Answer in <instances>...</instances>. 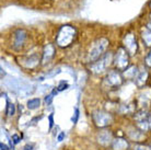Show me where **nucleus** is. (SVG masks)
<instances>
[{
	"label": "nucleus",
	"instance_id": "1",
	"mask_svg": "<svg viewBox=\"0 0 151 150\" xmlns=\"http://www.w3.org/2000/svg\"><path fill=\"white\" fill-rule=\"evenodd\" d=\"M76 36H77V29L75 26L66 24L63 25L58 30L56 35V44L59 47H68L72 44V42L75 41Z\"/></svg>",
	"mask_w": 151,
	"mask_h": 150
},
{
	"label": "nucleus",
	"instance_id": "2",
	"mask_svg": "<svg viewBox=\"0 0 151 150\" xmlns=\"http://www.w3.org/2000/svg\"><path fill=\"white\" fill-rule=\"evenodd\" d=\"M110 45V42L107 38H100L98 41L95 42L92 48H91L90 53H89V56H88V60L90 63H94L96 60H99L102 56H104L106 49Z\"/></svg>",
	"mask_w": 151,
	"mask_h": 150
},
{
	"label": "nucleus",
	"instance_id": "3",
	"mask_svg": "<svg viewBox=\"0 0 151 150\" xmlns=\"http://www.w3.org/2000/svg\"><path fill=\"white\" fill-rule=\"evenodd\" d=\"M114 65L117 70L124 71L126 68H128L129 65V53L126 50L125 47H119L117 49L116 54L114 56Z\"/></svg>",
	"mask_w": 151,
	"mask_h": 150
},
{
	"label": "nucleus",
	"instance_id": "4",
	"mask_svg": "<svg viewBox=\"0 0 151 150\" xmlns=\"http://www.w3.org/2000/svg\"><path fill=\"white\" fill-rule=\"evenodd\" d=\"M124 47L126 50L129 53V55H134L136 54L137 49H138V42H137L136 35L134 33H127L124 38Z\"/></svg>",
	"mask_w": 151,
	"mask_h": 150
},
{
	"label": "nucleus",
	"instance_id": "5",
	"mask_svg": "<svg viewBox=\"0 0 151 150\" xmlns=\"http://www.w3.org/2000/svg\"><path fill=\"white\" fill-rule=\"evenodd\" d=\"M111 60H112V56H111L110 54H105L104 56H102L99 60H96V61H94V63H92V65H91L92 71L95 72V74L104 71L106 68H107V66L110 65Z\"/></svg>",
	"mask_w": 151,
	"mask_h": 150
},
{
	"label": "nucleus",
	"instance_id": "6",
	"mask_svg": "<svg viewBox=\"0 0 151 150\" xmlns=\"http://www.w3.org/2000/svg\"><path fill=\"white\" fill-rule=\"evenodd\" d=\"M93 120H94L95 124L98 125V126L103 127V126L109 125L112 122V116H111L110 114H107V113L98 111V112H95L93 114Z\"/></svg>",
	"mask_w": 151,
	"mask_h": 150
},
{
	"label": "nucleus",
	"instance_id": "7",
	"mask_svg": "<svg viewBox=\"0 0 151 150\" xmlns=\"http://www.w3.org/2000/svg\"><path fill=\"white\" fill-rule=\"evenodd\" d=\"M122 81H123L122 76L119 72H117V70L110 71L105 78V82L109 87H119L122 84Z\"/></svg>",
	"mask_w": 151,
	"mask_h": 150
},
{
	"label": "nucleus",
	"instance_id": "8",
	"mask_svg": "<svg viewBox=\"0 0 151 150\" xmlns=\"http://www.w3.org/2000/svg\"><path fill=\"white\" fill-rule=\"evenodd\" d=\"M27 31L21 29V30H18L14 32V41H13V46H14L15 49L21 48L24 44V42L27 40Z\"/></svg>",
	"mask_w": 151,
	"mask_h": 150
},
{
	"label": "nucleus",
	"instance_id": "9",
	"mask_svg": "<svg viewBox=\"0 0 151 150\" xmlns=\"http://www.w3.org/2000/svg\"><path fill=\"white\" fill-rule=\"evenodd\" d=\"M54 55H55V47H54V45H52V44L46 45L44 50H43V58H42L43 64L48 63L49 60L54 57Z\"/></svg>",
	"mask_w": 151,
	"mask_h": 150
},
{
	"label": "nucleus",
	"instance_id": "10",
	"mask_svg": "<svg viewBox=\"0 0 151 150\" xmlns=\"http://www.w3.org/2000/svg\"><path fill=\"white\" fill-rule=\"evenodd\" d=\"M123 72H124V77L126 79H135L137 78V76L139 74L138 68L136 66H130V67L126 68Z\"/></svg>",
	"mask_w": 151,
	"mask_h": 150
},
{
	"label": "nucleus",
	"instance_id": "11",
	"mask_svg": "<svg viewBox=\"0 0 151 150\" xmlns=\"http://www.w3.org/2000/svg\"><path fill=\"white\" fill-rule=\"evenodd\" d=\"M141 38L142 42L145 43V45L147 47H151V31L148 30L147 27H145L141 30Z\"/></svg>",
	"mask_w": 151,
	"mask_h": 150
},
{
	"label": "nucleus",
	"instance_id": "12",
	"mask_svg": "<svg viewBox=\"0 0 151 150\" xmlns=\"http://www.w3.org/2000/svg\"><path fill=\"white\" fill-rule=\"evenodd\" d=\"M27 106L29 110H36L41 106V100L38 98H34L29 100L27 103Z\"/></svg>",
	"mask_w": 151,
	"mask_h": 150
},
{
	"label": "nucleus",
	"instance_id": "13",
	"mask_svg": "<svg viewBox=\"0 0 151 150\" xmlns=\"http://www.w3.org/2000/svg\"><path fill=\"white\" fill-rule=\"evenodd\" d=\"M25 61H27V63L24 64V66H25V67H27V68H33V67H35V66H36V65L38 64V57L35 56V55H33V56L27 57Z\"/></svg>",
	"mask_w": 151,
	"mask_h": 150
},
{
	"label": "nucleus",
	"instance_id": "14",
	"mask_svg": "<svg viewBox=\"0 0 151 150\" xmlns=\"http://www.w3.org/2000/svg\"><path fill=\"white\" fill-rule=\"evenodd\" d=\"M110 140H111V134L109 133V131H102L100 135H99V141L101 144H107V143H110Z\"/></svg>",
	"mask_w": 151,
	"mask_h": 150
},
{
	"label": "nucleus",
	"instance_id": "15",
	"mask_svg": "<svg viewBox=\"0 0 151 150\" xmlns=\"http://www.w3.org/2000/svg\"><path fill=\"white\" fill-rule=\"evenodd\" d=\"M127 143L125 141L124 139H117L116 141L114 143V149L115 150H123L125 148H127Z\"/></svg>",
	"mask_w": 151,
	"mask_h": 150
},
{
	"label": "nucleus",
	"instance_id": "16",
	"mask_svg": "<svg viewBox=\"0 0 151 150\" xmlns=\"http://www.w3.org/2000/svg\"><path fill=\"white\" fill-rule=\"evenodd\" d=\"M6 113L9 116H13L15 114V105L13 103H10L8 102L7 103V109H6Z\"/></svg>",
	"mask_w": 151,
	"mask_h": 150
},
{
	"label": "nucleus",
	"instance_id": "17",
	"mask_svg": "<svg viewBox=\"0 0 151 150\" xmlns=\"http://www.w3.org/2000/svg\"><path fill=\"white\" fill-rule=\"evenodd\" d=\"M147 71H144V72H140V74H138V76H137V83L138 84H141L142 83V81H146V78H147Z\"/></svg>",
	"mask_w": 151,
	"mask_h": 150
},
{
	"label": "nucleus",
	"instance_id": "18",
	"mask_svg": "<svg viewBox=\"0 0 151 150\" xmlns=\"http://www.w3.org/2000/svg\"><path fill=\"white\" fill-rule=\"evenodd\" d=\"M68 88H69V84L66 82V81H64V80H63V81H60V82H59V84H58V87H57V90H58V91H64V90H67Z\"/></svg>",
	"mask_w": 151,
	"mask_h": 150
},
{
	"label": "nucleus",
	"instance_id": "19",
	"mask_svg": "<svg viewBox=\"0 0 151 150\" xmlns=\"http://www.w3.org/2000/svg\"><path fill=\"white\" fill-rule=\"evenodd\" d=\"M78 118H79V110L76 109L75 110V115H73V116H72V118H71L72 123H73V124H76V123L78 122Z\"/></svg>",
	"mask_w": 151,
	"mask_h": 150
},
{
	"label": "nucleus",
	"instance_id": "20",
	"mask_svg": "<svg viewBox=\"0 0 151 150\" xmlns=\"http://www.w3.org/2000/svg\"><path fill=\"white\" fill-rule=\"evenodd\" d=\"M53 98H54L53 94H48V95H46L45 97V103L46 104L50 105V103H52V101H53Z\"/></svg>",
	"mask_w": 151,
	"mask_h": 150
},
{
	"label": "nucleus",
	"instance_id": "21",
	"mask_svg": "<svg viewBox=\"0 0 151 150\" xmlns=\"http://www.w3.org/2000/svg\"><path fill=\"white\" fill-rule=\"evenodd\" d=\"M146 65L151 67V50L148 53V55L146 56Z\"/></svg>",
	"mask_w": 151,
	"mask_h": 150
},
{
	"label": "nucleus",
	"instance_id": "22",
	"mask_svg": "<svg viewBox=\"0 0 151 150\" xmlns=\"http://www.w3.org/2000/svg\"><path fill=\"white\" fill-rule=\"evenodd\" d=\"M12 140H13V144H14V145H17V144L20 143L21 137H20V136H18V135H13V136H12Z\"/></svg>",
	"mask_w": 151,
	"mask_h": 150
},
{
	"label": "nucleus",
	"instance_id": "23",
	"mask_svg": "<svg viewBox=\"0 0 151 150\" xmlns=\"http://www.w3.org/2000/svg\"><path fill=\"white\" fill-rule=\"evenodd\" d=\"M48 120H49V128H52L54 126V115L53 114H50V115H49Z\"/></svg>",
	"mask_w": 151,
	"mask_h": 150
},
{
	"label": "nucleus",
	"instance_id": "24",
	"mask_svg": "<svg viewBox=\"0 0 151 150\" xmlns=\"http://www.w3.org/2000/svg\"><path fill=\"white\" fill-rule=\"evenodd\" d=\"M64 138H65V133L64 131H61L60 134H59V136H58V141H61Z\"/></svg>",
	"mask_w": 151,
	"mask_h": 150
},
{
	"label": "nucleus",
	"instance_id": "25",
	"mask_svg": "<svg viewBox=\"0 0 151 150\" xmlns=\"http://www.w3.org/2000/svg\"><path fill=\"white\" fill-rule=\"evenodd\" d=\"M0 148H1V150H10L4 144H0Z\"/></svg>",
	"mask_w": 151,
	"mask_h": 150
},
{
	"label": "nucleus",
	"instance_id": "26",
	"mask_svg": "<svg viewBox=\"0 0 151 150\" xmlns=\"http://www.w3.org/2000/svg\"><path fill=\"white\" fill-rule=\"evenodd\" d=\"M146 27H147L148 30L151 31V21H150V22H148L147 24H146Z\"/></svg>",
	"mask_w": 151,
	"mask_h": 150
},
{
	"label": "nucleus",
	"instance_id": "27",
	"mask_svg": "<svg viewBox=\"0 0 151 150\" xmlns=\"http://www.w3.org/2000/svg\"><path fill=\"white\" fill-rule=\"evenodd\" d=\"M32 148H33V146H30V145H27V146H25V148H24V149H25V150H32Z\"/></svg>",
	"mask_w": 151,
	"mask_h": 150
},
{
	"label": "nucleus",
	"instance_id": "28",
	"mask_svg": "<svg viewBox=\"0 0 151 150\" xmlns=\"http://www.w3.org/2000/svg\"><path fill=\"white\" fill-rule=\"evenodd\" d=\"M149 126H150V127H151V116L149 117Z\"/></svg>",
	"mask_w": 151,
	"mask_h": 150
},
{
	"label": "nucleus",
	"instance_id": "29",
	"mask_svg": "<svg viewBox=\"0 0 151 150\" xmlns=\"http://www.w3.org/2000/svg\"><path fill=\"white\" fill-rule=\"evenodd\" d=\"M149 6H150V8H151V1H150V4H149Z\"/></svg>",
	"mask_w": 151,
	"mask_h": 150
},
{
	"label": "nucleus",
	"instance_id": "30",
	"mask_svg": "<svg viewBox=\"0 0 151 150\" xmlns=\"http://www.w3.org/2000/svg\"><path fill=\"white\" fill-rule=\"evenodd\" d=\"M150 19H151V13H150Z\"/></svg>",
	"mask_w": 151,
	"mask_h": 150
}]
</instances>
